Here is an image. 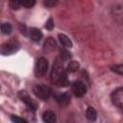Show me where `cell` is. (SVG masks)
Returning a JSON list of instances; mask_svg holds the SVG:
<instances>
[{"instance_id": "obj_1", "label": "cell", "mask_w": 123, "mask_h": 123, "mask_svg": "<svg viewBox=\"0 0 123 123\" xmlns=\"http://www.w3.org/2000/svg\"><path fill=\"white\" fill-rule=\"evenodd\" d=\"M51 82L58 86H66L68 85L66 71L63 68L62 61L60 57H57L54 62L51 72Z\"/></svg>"}, {"instance_id": "obj_2", "label": "cell", "mask_w": 123, "mask_h": 123, "mask_svg": "<svg viewBox=\"0 0 123 123\" xmlns=\"http://www.w3.org/2000/svg\"><path fill=\"white\" fill-rule=\"evenodd\" d=\"M33 92L41 100H47L52 95V89L46 85H36L33 88Z\"/></svg>"}, {"instance_id": "obj_3", "label": "cell", "mask_w": 123, "mask_h": 123, "mask_svg": "<svg viewBox=\"0 0 123 123\" xmlns=\"http://www.w3.org/2000/svg\"><path fill=\"white\" fill-rule=\"evenodd\" d=\"M20 45H19V42L17 40H10L8 42H5L3 43L1 46H0V54L2 55H12L13 53H15L18 49H19Z\"/></svg>"}, {"instance_id": "obj_4", "label": "cell", "mask_w": 123, "mask_h": 123, "mask_svg": "<svg viewBox=\"0 0 123 123\" xmlns=\"http://www.w3.org/2000/svg\"><path fill=\"white\" fill-rule=\"evenodd\" d=\"M48 70V61L41 57L38 58L35 64V75L37 77H43Z\"/></svg>"}, {"instance_id": "obj_5", "label": "cell", "mask_w": 123, "mask_h": 123, "mask_svg": "<svg viewBox=\"0 0 123 123\" xmlns=\"http://www.w3.org/2000/svg\"><path fill=\"white\" fill-rule=\"evenodd\" d=\"M72 92L77 97H83L86 92V86L81 81H75L71 86Z\"/></svg>"}, {"instance_id": "obj_6", "label": "cell", "mask_w": 123, "mask_h": 123, "mask_svg": "<svg viewBox=\"0 0 123 123\" xmlns=\"http://www.w3.org/2000/svg\"><path fill=\"white\" fill-rule=\"evenodd\" d=\"M111 102L119 109L123 108V88L118 87L111 93Z\"/></svg>"}, {"instance_id": "obj_7", "label": "cell", "mask_w": 123, "mask_h": 123, "mask_svg": "<svg viewBox=\"0 0 123 123\" xmlns=\"http://www.w3.org/2000/svg\"><path fill=\"white\" fill-rule=\"evenodd\" d=\"M19 97H20V99L22 100V102H24V103L27 105V107H28L29 109H31V110L34 111L37 110V105H36V103L33 101V99H32L26 92L20 91V92H19Z\"/></svg>"}, {"instance_id": "obj_8", "label": "cell", "mask_w": 123, "mask_h": 123, "mask_svg": "<svg viewBox=\"0 0 123 123\" xmlns=\"http://www.w3.org/2000/svg\"><path fill=\"white\" fill-rule=\"evenodd\" d=\"M56 101L62 107H66L70 103V95L67 92L60 93L56 96Z\"/></svg>"}, {"instance_id": "obj_9", "label": "cell", "mask_w": 123, "mask_h": 123, "mask_svg": "<svg viewBox=\"0 0 123 123\" xmlns=\"http://www.w3.org/2000/svg\"><path fill=\"white\" fill-rule=\"evenodd\" d=\"M29 36H30V38L35 41V42H37L41 39L42 37V33L39 29L37 28H32L30 31H29Z\"/></svg>"}, {"instance_id": "obj_10", "label": "cell", "mask_w": 123, "mask_h": 123, "mask_svg": "<svg viewBox=\"0 0 123 123\" xmlns=\"http://www.w3.org/2000/svg\"><path fill=\"white\" fill-rule=\"evenodd\" d=\"M57 44H56V41L54 38L52 37H48L46 38V40L44 41V44H43V50L45 52H52L55 48H56Z\"/></svg>"}, {"instance_id": "obj_11", "label": "cell", "mask_w": 123, "mask_h": 123, "mask_svg": "<svg viewBox=\"0 0 123 123\" xmlns=\"http://www.w3.org/2000/svg\"><path fill=\"white\" fill-rule=\"evenodd\" d=\"M56 119V114L51 111H46L42 114V120L45 123H55Z\"/></svg>"}, {"instance_id": "obj_12", "label": "cell", "mask_w": 123, "mask_h": 123, "mask_svg": "<svg viewBox=\"0 0 123 123\" xmlns=\"http://www.w3.org/2000/svg\"><path fill=\"white\" fill-rule=\"evenodd\" d=\"M58 37H59V40H60V42L62 43V46L67 47V48L72 47V41L70 40V38L67 36H65L64 34H59Z\"/></svg>"}, {"instance_id": "obj_13", "label": "cell", "mask_w": 123, "mask_h": 123, "mask_svg": "<svg viewBox=\"0 0 123 123\" xmlns=\"http://www.w3.org/2000/svg\"><path fill=\"white\" fill-rule=\"evenodd\" d=\"M86 116L89 121H95L97 118V111H95L94 108L88 107L86 109Z\"/></svg>"}, {"instance_id": "obj_14", "label": "cell", "mask_w": 123, "mask_h": 123, "mask_svg": "<svg viewBox=\"0 0 123 123\" xmlns=\"http://www.w3.org/2000/svg\"><path fill=\"white\" fill-rule=\"evenodd\" d=\"M0 30L4 35H9V34H11L12 27L9 22H3L0 24Z\"/></svg>"}, {"instance_id": "obj_15", "label": "cell", "mask_w": 123, "mask_h": 123, "mask_svg": "<svg viewBox=\"0 0 123 123\" xmlns=\"http://www.w3.org/2000/svg\"><path fill=\"white\" fill-rule=\"evenodd\" d=\"M79 67H80L79 62H76V61H72V62H69V64L67 65V71L72 73V72L77 71V70L79 69Z\"/></svg>"}, {"instance_id": "obj_16", "label": "cell", "mask_w": 123, "mask_h": 123, "mask_svg": "<svg viewBox=\"0 0 123 123\" xmlns=\"http://www.w3.org/2000/svg\"><path fill=\"white\" fill-rule=\"evenodd\" d=\"M36 4L35 0H22L20 1V5L25 7V8H32Z\"/></svg>"}, {"instance_id": "obj_17", "label": "cell", "mask_w": 123, "mask_h": 123, "mask_svg": "<svg viewBox=\"0 0 123 123\" xmlns=\"http://www.w3.org/2000/svg\"><path fill=\"white\" fill-rule=\"evenodd\" d=\"M111 70L112 72L117 73L118 75H122V74H123V65H122V64H116V65L112 66V67L111 68Z\"/></svg>"}, {"instance_id": "obj_18", "label": "cell", "mask_w": 123, "mask_h": 123, "mask_svg": "<svg viewBox=\"0 0 123 123\" xmlns=\"http://www.w3.org/2000/svg\"><path fill=\"white\" fill-rule=\"evenodd\" d=\"M70 53L68 52V51H66L65 49H61V57H60V59L62 60V61H66V60H68V59H70Z\"/></svg>"}, {"instance_id": "obj_19", "label": "cell", "mask_w": 123, "mask_h": 123, "mask_svg": "<svg viewBox=\"0 0 123 123\" xmlns=\"http://www.w3.org/2000/svg\"><path fill=\"white\" fill-rule=\"evenodd\" d=\"M11 120L12 121V123H28L27 120H25L22 117L16 116V115H12L11 116Z\"/></svg>"}, {"instance_id": "obj_20", "label": "cell", "mask_w": 123, "mask_h": 123, "mask_svg": "<svg viewBox=\"0 0 123 123\" xmlns=\"http://www.w3.org/2000/svg\"><path fill=\"white\" fill-rule=\"evenodd\" d=\"M9 5H10V7L12 9V10H18L20 7H21V5H20V1H15V0H13V1H10V3H9Z\"/></svg>"}, {"instance_id": "obj_21", "label": "cell", "mask_w": 123, "mask_h": 123, "mask_svg": "<svg viewBox=\"0 0 123 123\" xmlns=\"http://www.w3.org/2000/svg\"><path fill=\"white\" fill-rule=\"evenodd\" d=\"M45 28L49 31H51L53 28H54V21L52 19V17H49L48 20L46 21V24H45Z\"/></svg>"}, {"instance_id": "obj_22", "label": "cell", "mask_w": 123, "mask_h": 123, "mask_svg": "<svg viewBox=\"0 0 123 123\" xmlns=\"http://www.w3.org/2000/svg\"><path fill=\"white\" fill-rule=\"evenodd\" d=\"M57 3H58V2H57L56 0H46V1L43 2V4H44L46 7H48V8H52V7H54Z\"/></svg>"}]
</instances>
